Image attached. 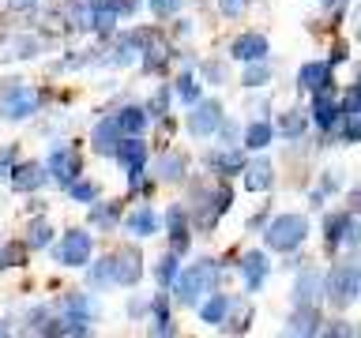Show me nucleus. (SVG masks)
I'll use <instances>...</instances> for the list:
<instances>
[{"instance_id":"nucleus-26","label":"nucleus","mask_w":361,"mask_h":338,"mask_svg":"<svg viewBox=\"0 0 361 338\" xmlns=\"http://www.w3.org/2000/svg\"><path fill=\"white\" fill-rule=\"evenodd\" d=\"M184 169H188V162H184L181 155H166L162 162H158V177H162V181H181Z\"/></svg>"},{"instance_id":"nucleus-42","label":"nucleus","mask_w":361,"mask_h":338,"mask_svg":"<svg viewBox=\"0 0 361 338\" xmlns=\"http://www.w3.org/2000/svg\"><path fill=\"white\" fill-rule=\"evenodd\" d=\"M12 4H15V8H30L34 0H12Z\"/></svg>"},{"instance_id":"nucleus-12","label":"nucleus","mask_w":361,"mask_h":338,"mask_svg":"<svg viewBox=\"0 0 361 338\" xmlns=\"http://www.w3.org/2000/svg\"><path fill=\"white\" fill-rule=\"evenodd\" d=\"M263 56H267V38L263 34H241L234 42V60L252 64V60H263Z\"/></svg>"},{"instance_id":"nucleus-3","label":"nucleus","mask_w":361,"mask_h":338,"mask_svg":"<svg viewBox=\"0 0 361 338\" xmlns=\"http://www.w3.org/2000/svg\"><path fill=\"white\" fill-rule=\"evenodd\" d=\"M324 286V293L331 297L335 308H347V304H354L358 297V286H361V275L354 263H342V267H335L331 275H327V282H320Z\"/></svg>"},{"instance_id":"nucleus-11","label":"nucleus","mask_w":361,"mask_h":338,"mask_svg":"<svg viewBox=\"0 0 361 338\" xmlns=\"http://www.w3.org/2000/svg\"><path fill=\"white\" fill-rule=\"evenodd\" d=\"M298 83L305 87V91H327L331 87V64L327 60H309V64H301V71H298Z\"/></svg>"},{"instance_id":"nucleus-36","label":"nucleus","mask_w":361,"mask_h":338,"mask_svg":"<svg viewBox=\"0 0 361 338\" xmlns=\"http://www.w3.org/2000/svg\"><path fill=\"white\" fill-rule=\"evenodd\" d=\"M91 222H98V225H113V222H117V207H106V203L94 207V211H91Z\"/></svg>"},{"instance_id":"nucleus-31","label":"nucleus","mask_w":361,"mask_h":338,"mask_svg":"<svg viewBox=\"0 0 361 338\" xmlns=\"http://www.w3.org/2000/svg\"><path fill=\"white\" fill-rule=\"evenodd\" d=\"M316 289H320V278L316 275H305V282H298V304H309V301H316Z\"/></svg>"},{"instance_id":"nucleus-16","label":"nucleus","mask_w":361,"mask_h":338,"mask_svg":"<svg viewBox=\"0 0 361 338\" xmlns=\"http://www.w3.org/2000/svg\"><path fill=\"white\" fill-rule=\"evenodd\" d=\"M312 117H316V124L324 128V132H331L335 124H339V106H335V98L327 91H316V106H312Z\"/></svg>"},{"instance_id":"nucleus-38","label":"nucleus","mask_w":361,"mask_h":338,"mask_svg":"<svg viewBox=\"0 0 361 338\" xmlns=\"http://www.w3.org/2000/svg\"><path fill=\"white\" fill-rule=\"evenodd\" d=\"M166 106H170V91L162 87V91H158L155 98H151V117H162V113H166Z\"/></svg>"},{"instance_id":"nucleus-22","label":"nucleus","mask_w":361,"mask_h":338,"mask_svg":"<svg viewBox=\"0 0 361 338\" xmlns=\"http://www.w3.org/2000/svg\"><path fill=\"white\" fill-rule=\"evenodd\" d=\"M128 229H132L135 237H151V233H158V214L151 211V207H140V211L128 214Z\"/></svg>"},{"instance_id":"nucleus-41","label":"nucleus","mask_w":361,"mask_h":338,"mask_svg":"<svg viewBox=\"0 0 361 338\" xmlns=\"http://www.w3.org/2000/svg\"><path fill=\"white\" fill-rule=\"evenodd\" d=\"M245 4H248V0H219V8L226 15H241V12H245Z\"/></svg>"},{"instance_id":"nucleus-37","label":"nucleus","mask_w":361,"mask_h":338,"mask_svg":"<svg viewBox=\"0 0 361 338\" xmlns=\"http://www.w3.org/2000/svg\"><path fill=\"white\" fill-rule=\"evenodd\" d=\"M173 275H177V260L162 256V260H158V282H173Z\"/></svg>"},{"instance_id":"nucleus-14","label":"nucleus","mask_w":361,"mask_h":338,"mask_svg":"<svg viewBox=\"0 0 361 338\" xmlns=\"http://www.w3.org/2000/svg\"><path fill=\"white\" fill-rule=\"evenodd\" d=\"M339 117L347 120V139L354 143L361 135V94L358 91H347V98H342V106H339Z\"/></svg>"},{"instance_id":"nucleus-20","label":"nucleus","mask_w":361,"mask_h":338,"mask_svg":"<svg viewBox=\"0 0 361 338\" xmlns=\"http://www.w3.org/2000/svg\"><path fill=\"white\" fill-rule=\"evenodd\" d=\"M117 15H120V4L113 0V4H94L91 8V27L98 30V34H109V30H113V23H117Z\"/></svg>"},{"instance_id":"nucleus-7","label":"nucleus","mask_w":361,"mask_h":338,"mask_svg":"<svg viewBox=\"0 0 361 338\" xmlns=\"http://www.w3.org/2000/svg\"><path fill=\"white\" fill-rule=\"evenodd\" d=\"M117 162L120 169H124L132 181H140V173H143V166H147V143H140V139H124V143H117Z\"/></svg>"},{"instance_id":"nucleus-4","label":"nucleus","mask_w":361,"mask_h":338,"mask_svg":"<svg viewBox=\"0 0 361 338\" xmlns=\"http://www.w3.org/2000/svg\"><path fill=\"white\" fill-rule=\"evenodd\" d=\"M143 275V256L135 248H120V252L109 256V282L117 286H135Z\"/></svg>"},{"instance_id":"nucleus-30","label":"nucleus","mask_w":361,"mask_h":338,"mask_svg":"<svg viewBox=\"0 0 361 338\" xmlns=\"http://www.w3.org/2000/svg\"><path fill=\"white\" fill-rule=\"evenodd\" d=\"M278 132L290 135V139H298V135L305 132V117H301V113H286V117L278 120Z\"/></svg>"},{"instance_id":"nucleus-21","label":"nucleus","mask_w":361,"mask_h":338,"mask_svg":"<svg viewBox=\"0 0 361 338\" xmlns=\"http://www.w3.org/2000/svg\"><path fill=\"white\" fill-rule=\"evenodd\" d=\"M241 173H245V188L248 192H263V188H271V166L267 162H248L245 169H241Z\"/></svg>"},{"instance_id":"nucleus-24","label":"nucleus","mask_w":361,"mask_h":338,"mask_svg":"<svg viewBox=\"0 0 361 338\" xmlns=\"http://www.w3.org/2000/svg\"><path fill=\"white\" fill-rule=\"evenodd\" d=\"M226 308H230V301L222 293H215L211 301H204L199 316H204V324H222V319H226Z\"/></svg>"},{"instance_id":"nucleus-40","label":"nucleus","mask_w":361,"mask_h":338,"mask_svg":"<svg viewBox=\"0 0 361 338\" xmlns=\"http://www.w3.org/2000/svg\"><path fill=\"white\" fill-rule=\"evenodd\" d=\"M12 166H15V147H4L0 150V177L12 173Z\"/></svg>"},{"instance_id":"nucleus-35","label":"nucleus","mask_w":361,"mask_h":338,"mask_svg":"<svg viewBox=\"0 0 361 338\" xmlns=\"http://www.w3.org/2000/svg\"><path fill=\"white\" fill-rule=\"evenodd\" d=\"M177 98L181 102H196V79H192V76L177 79Z\"/></svg>"},{"instance_id":"nucleus-18","label":"nucleus","mask_w":361,"mask_h":338,"mask_svg":"<svg viewBox=\"0 0 361 338\" xmlns=\"http://www.w3.org/2000/svg\"><path fill=\"white\" fill-rule=\"evenodd\" d=\"M207 169H215V173H241L245 158H241V150H211L207 155Z\"/></svg>"},{"instance_id":"nucleus-10","label":"nucleus","mask_w":361,"mask_h":338,"mask_svg":"<svg viewBox=\"0 0 361 338\" xmlns=\"http://www.w3.org/2000/svg\"><path fill=\"white\" fill-rule=\"evenodd\" d=\"M50 173L57 177L64 188H68V184L79 177V155H76L72 147H57V150L50 155Z\"/></svg>"},{"instance_id":"nucleus-1","label":"nucleus","mask_w":361,"mask_h":338,"mask_svg":"<svg viewBox=\"0 0 361 338\" xmlns=\"http://www.w3.org/2000/svg\"><path fill=\"white\" fill-rule=\"evenodd\" d=\"M215 278H219V267H211V260L196 263V267H188V271H177V275H173L177 301H181V304H196L199 293H207Z\"/></svg>"},{"instance_id":"nucleus-39","label":"nucleus","mask_w":361,"mask_h":338,"mask_svg":"<svg viewBox=\"0 0 361 338\" xmlns=\"http://www.w3.org/2000/svg\"><path fill=\"white\" fill-rule=\"evenodd\" d=\"M147 4H151V12H155V15H173L181 0H147Z\"/></svg>"},{"instance_id":"nucleus-9","label":"nucleus","mask_w":361,"mask_h":338,"mask_svg":"<svg viewBox=\"0 0 361 338\" xmlns=\"http://www.w3.org/2000/svg\"><path fill=\"white\" fill-rule=\"evenodd\" d=\"M324 237H327V248H339L342 240H350L354 245V233H358V225H354V214H347V211H339V214H327V222H324Z\"/></svg>"},{"instance_id":"nucleus-32","label":"nucleus","mask_w":361,"mask_h":338,"mask_svg":"<svg viewBox=\"0 0 361 338\" xmlns=\"http://www.w3.org/2000/svg\"><path fill=\"white\" fill-rule=\"evenodd\" d=\"M267 79H271V71L263 68L260 60H252V68L245 71V79H241V83H245V87H263V83H267Z\"/></svg>"},{"instance_id":"nucleus-17","label":"nucleus","mask_w":361,"mask_h":338,"mask_svg":"<svg viewBox=\"0 0 361 338\" xmlns=\"http://www.w3.org/2000/svg\"><path fill=\"white\" fill-rule=\"evenodd\" d=\"M91 143H94V150H98V155H113L117 143H120V128L113 124V120H102V124L94 128Z\"/></svg>"},{"instance_id":"nucleus-13","label":"nucleus","mask_w":361,"mask_h":338,"mask_svg":"<svg viewBox=\"0 0 361 338\" xmlns=\"http://www.w3.org/2000/svg\"><path fill=\"white\" fill-rule=\"evenodd\" d=\"M267 267H271V263L263 260V252H245V256H241V275H245V286L248 289H260L263 278H267Z\"/></svg>"},{"instance_id":"nucleus-34","label":"nucleus","mask_w":361,"mask_h":338,"mask_svg":"<svg viewBox=\"0 0 361 338\" xmlns=\"http://www.w3.org/2000/svg\"><path fill=\"white\" fill-rule=\"evenodd\" d=\"M23 260V245H4L0 248V267H15Z\"/></svg>"},{"instance_id":"nucleus-33","label":"nucleus","mask_w":361,"mask_h":338,"mask_svg":"<svg viewBox=\"0 0 361 338\" xmlns=\"http://www.w3.org/2000/svg\"><path fill=\"white\" fill-rule=\"evenodd\" d=\"M50 237H53V229L45 222H34L30 225V237H27V245L30 248H42V245H50Z\"/></svg>"},{"instance_id":"nucleus-43","label":"nucleus","mask_w":361,"mask_h":338,"mask_svg":"<svg viewBox=\"0 0 361 338\" xmlns=\"http://www.w3.org/2000/svg\"><path fill=\"white\" fill-rule=\"evenodd\" d=\"M324 4H327V8H339V4H342V0H324Z\"/></svg>"},{"instance_id":"nucleus-29","label":"nucleus","mask_w":361,"mask_h":338,"mask_svg":"<svg viewBox=\"0 0 361 338\" xmlns=\"http://www.w3.org/2000/svg\"><path fill=\"white\" fill-rule=\"evenodd\" d=\"M68 192L79 199V203H94V199H98V184L94 181H72Z\"/></svg>"},{"instance_id":"nucleus-25","label":"nucleus","mask_w":361,"mask_h":338,"mask_svg":"<svg viewBox=\"0 0 361 338\" xmlns=\"http://www.w3.org/2000/svg\"><path fill=\"white\" fill-rule=\"evenodd\" d=\"M271 135H275V128L263 124V120H256V124H248V132H245V147L260 150V147H267L271 143Z\"/></svg>"},{"instance_id":"nucleus-19","label":"nucleus","mask_w":361,"mask_h":338,"mask_svg":"<svg viewBox=\"0 0 361 338\" xmlns=\"http://www.w3.org/2000/svg\"><path fill=\"white\" fill-rule=\"evenodd\" d=\"M166 225H170L173 248H177V252H184V248H188V218H184L181 207H170V211H166Z\"/></svg>"},{"instance_id":"nucleus-28","label":"nucleus","mask_w":361,"mask_h":338,"mask_svg":"<svg viewBox=\"0 0 361 338\" xmlns=\"http://www.w3.org/2000/svg\"><path fill=\"white\" fill-rule=\"evenodd\" d=\"M320 319H316V312H309V308H305V312H298V316H294L290 319V327H286V331H290V335H316L320 331Z\"/></svg>"},{"instance_id":"nucleus-8","label":"nucleus","mask_w":361,"mask_h":338,"mask_svg":"<svg viewBox=\"0 0 361 338\" xmlns=\"http://www.w3.org/2000/svg\"><path fill=\"white\" fill-rule=\"evenodd\" d=\"M38 102H42V94H38V91L19 87V91H12L4 102H0V113H4L8 120H19V117H30V113L38 109Z\"/></svg>"},{"instance_id":"nucleus-2","label":"nucleus","mask_w":361,"mask_h":338,"mask_svg":"<svg viewBox=\"0 0 361 338\" xmlns=\"http://www.w3.org/2000/svg\"><path fill=\"white\" fill-rule=\"evenodd\" d=\"M305 237H309V222H305L301 214H278V218L267 225V233H263L267 248H275V252H294Z\"/></svg>"},{"instance_id":"nucleus-5","label":"nucleus","mask_w":361,"mask_h":338,"mask_svg":"<svg viewBox=\"0 0 361 338\" xmlns=\"http://www.w3.org/2000/svg\"><path fill=\"white\" fill-rule=\"evenodd\" d=\"M87 260H91V233L68 229L57 245V263H64V267H83Z\"/></svg>"},{"instance_id":"nucleus-6","label":"nucleus","mask_w":361,"mask_h":338,"mask_svg":"<svg viewBox=\"0 0 361 338\" xmlns=\"http://www.w3.org/2000/svg\"><path fill=\"white\" fill-rule=\"evenodd\" d=\"M222 128V106L219 102H196V109L188 113V132L199 135V139H207V135H215Z\"/></svg>"},{"instance_id":"nucleus-27","label":"nucleus","mask_w":361,"mask_h":338,"mask_svg":"<svg viewBox=\"0 0 361 338\" xmlns=\"http://www.w3.org/2000/svg\"><path fill=\"white\" fill-rule=\"evenodd\" d=\"M166 60H170V49H166V42H158V38H151L147 45V56H143V64H147L151 71H162Z\"/></svg>"},{"instance_id":"nucleus-15","label":"nucleus","mask_w":361,"mask_h":338,"mask_svg":"<svg viewBox=\"0 0 361 338\" xmlns=\"http://www.w3.org/2000/svg\"><path fill=\"white\" fill-rule=\"evenodd\" d=\"M8 177H12V184H15V188H19V192H34V188H42V184H45V177H50V173H45V166L30 162V166H19V169H12V173H8Z\"/></svg>"},{"instance_id":"nucleus-23","label":"nucleus","mask_w":361,"mask_h":338,"mask_svg":"<svg viewBox=\"0 0 361 338\" xmlns=\"http://www.w3.org/2000/svg\"><path fill=\"white\" fill-rule=\"evenodd\" d=\"M113 124L120 128V132H143V128H147V113L143 109H120L117 117H113Z\"/></svg>"}]
</instances>
